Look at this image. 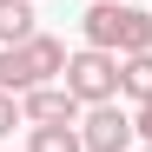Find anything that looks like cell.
Wrapping results in <instances>:
<instances>
[{
	"label": "cell",
	"mask_w": 152,
	"mask_h": 152,
	"mask_svg": "<svg viewBox=\"0 0 152 152\" xmlns=\"http://www.w3.org/2000/svg\"><path fill=\"white\" fill-rule=\"evenodd\" d=\"M119 93L132 106H152V53H126L119 60Z\"/></svg>",
	"instance_id": "cell-6"
},
{
	"label": "cell",
	"mask_w": 152,
	"mask_h": 152,
	"mask_svg": "<svg viewBox=\"0 0 152 152\" xmlns=\"http://www.w3.org/2000/svg\"><path fill=\"white\" fill-rule=\"evenodd\" d=\"M20 113H27V126H80V99L66 93V80H53V86H33L27 99H20Z\"/></svg>",
	"instance_id": "cell-5"
},
{
	"label": "cell",
	"mask_w": 152,
	"mask_h": 152,
	"mask_svg": "<svg viewBox=\"0 0 152 152\" xmlns=\"http://www.w3.org/2000/svg\"><path fill=\"white\" fill-rule=\"evenodd\" d=\"M80 33L86 46H99V53H152V13L132 7V0H93V7L80 13Z\"/></svg>",
	"instance_id": "cell-1"
},
{
	"label": "cell",
	"mask_w": 152,
	"mask_h": 152,
	"mask_svg": "<svg viewBox=\"0 0 152 152\" xmlns=\"http://www.w3.org/2000/svg\"><path fill=\"white\" fill-rule=\"evenodd\" d=\"M33 0H0V46H20V40H33Z\"/></svg>",
	"instance_id": "cell-7"
},
{
	"label": "cell",
	"mask_w": 152,
	"mask_h": 152,
	"mask_svg": "<svg viewBox=\"0 0 152 152\" xmlns=\"http://www.w3.org/2000/svg\"><path fill=\"white\" fill-rule=\"evenodd\" d=\"M66 93L80 106H113L119 99V53H99V46H80L66 60Z\"/></svg>",
	"instance_id": "cell-3"
},
{
	"label": "cell",
	"mask_w": 152,
	"mask_h": 152,
	"mask_svg": "<svg viewBox=\"0 0 152 152\" xmlns=\"http://www.w3.org/2000/svg\"><path fill=\"white\" fill-rule=\"evenodd\" d=\"M80 139H86V152H132L139 126H132V113L113 99V106H86V113H80Z\"/></svg>",
	"instance_id": "cell-4"
},
{
	"label": "cell",
	"mask_w": 152,
	"mask_h": 152,
	"mask_svg": "<svg viewBox=\"0 0 152 152\" xmlns=\"http://www.w3.org/2000/svg\"><path fill=\"white\" fill-rule=\"evenodd\" d=\"M66 40L53 33H33V40H20V46H0V93H13V99H27L33 86H53L66 80Z\"/></svg>",
	"instance_id": "cell-2"
},
{
	"label": "cell",
	"mask_w": 152,
	"mask_h": 152,
	"mask_svg": "<svg viewBox=\"0 0 152 152\" xmlns=\"http://www.w3.org/2000/svg\"><path fill=\"white\" fill-rule=\"evenodd\" d=\"M13 126H27V113H20V99H13V93H0V139H7Z\"/></svg>",
	"instance_id": "cell-9"
},
{
	"label": "cell",
	"mask_w": 152,
	"mask_h": 152,
	"mask_svg": "<svg viewBox=\"0 0 152 152\" xmlns=\"http://www.w3.org/2000/svg\"><path fill=\"white\" fill-rule=\"evenodd\" d=\"M27 152H86L80 126H27Z\"/></svg>",
	"instance_id": "cell-8"
},
{
	"label": "cell",
	"mask_w": 152,
	"mask_h": 152,
	"mask_svg": "<svg viewBox=\"0 0 152 152\" xmlns=\"http://www.w3.org/2000/svg\"><path fill=\"white\" fill-rule=\"evenodd\" d=\"M132 126H139V139L152 145V106H132Z\"/></svg>",
	"instance_id": "cell-10"
}]
</instances>
